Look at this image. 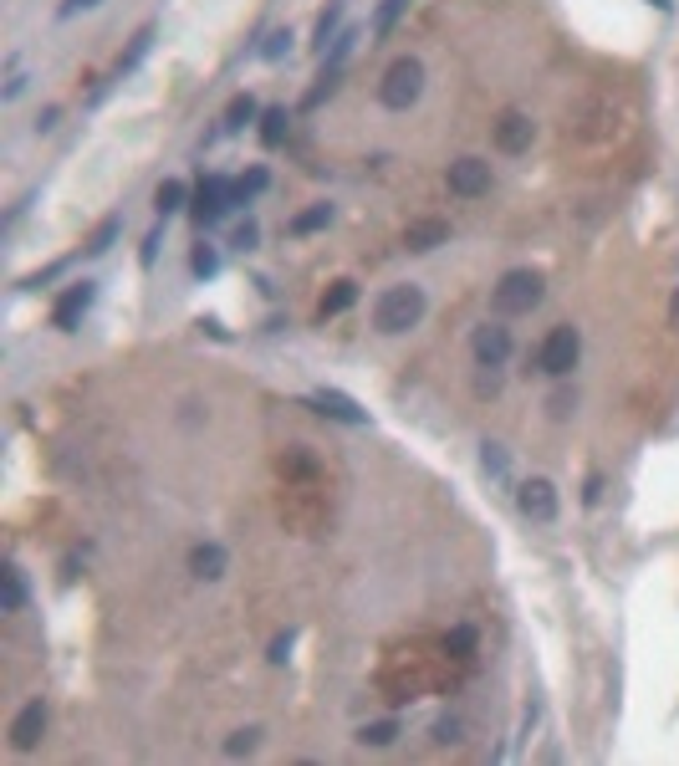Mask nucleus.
<instances>
[{
	"mask_svg": "<svg viewBox=\"0 0 679 766\" xmlns=\"http://www.w3.org/2000/svg\"><path fill=\"white\" fill-rule=\"evenodd\" d=\"M419 317H424V292L419 286H389L379 297V307H373V328L389 332V338H398V332L419 328Z\"/></svg>",
	"mask_w": 679,
	"mask_h": 766,
	"instance_id": "1",
	"label": "nucleus"
},
{
	"mask_svg": "<svg viewBox=\"0 0 679 766\" xmlns=\"http://www.w3.org/2000/svg\"><path fill=\"white\" fill-rule=\"evenodd\" d=\"M112 240H118V220H103V225L93 230V240H87V256H103Z\"/></svg>",
	"mask_w": 679,
	"mask_h": 766,
	"instance_id": "27",
	"label": "nucleus"
},
{
	"mask_svg": "<svg viewBox=\"0 0 679 766\" xmlns=\"http://www.w3.org/2000/svg\"><path fill=\"white\" fill-rule=\"evenodd\" d=\"M41 735H47V705H41V700L21 705V716L11 720V746H16V751H36V746H41Z\"/></svg>",
	"mask_w": 679,
	"mask_h": 766,
	"instance_id": "9",
	"label": "nucleus"
},
{
	"mask_svg": "<svg viewBox=\"0 0 679 766\" xmlns=\"http://www.w3.org/2000/svg\"><path fill=\"white\" fill-rule=\"evenodd\" d=\"M0 578H5V613H21L26 608V582H21V572L16 567H5Z\"/></svg>",
	"mask_w": 679,
	"mask_h": 766,
	"instance_id": "22",
	"label": "nucleus"
},
{
	"mask_svg": "<svg viewBox=\"0 0 679 766\" xmlns=\"http://www.w3.org/2000/svg\"><path fill=\"white\" fill-rule=\"evenodd\" d=\"M266 185H271V174L261 169V164H255V169H246V174L236 179V204H251V200H255V194H261Z\"/></svg>",
	"mask_w": 679,
	"mask_h": 766,
	"instance_id": "18",
	"label": "nucleus"
},
{
	"mask_svg": "<svg viewBox=\"0 0 679 766\" xmlns=\"http://www.w3.org/2000/svg\"><path fill=\"white\" fill-rule=\"evenodd\" d=\"M230 204H236V179H220V174H210V179H200V189H194L190 215H194V225L205 230V225H215V220L230 210Z\"/></svg>",
	"mask_w": 679,
	"mask_h": 766,
	"instance_id": "5",
	"label": "nucleus"
},
{
	"mask_svg": "<svg viewBox=\"0 0 679 766\" xmlns=\"http://www.w3.org/2000/svg\"><path fill=\"white\" fill-rule=\"evenodd\" d=\"M255 735H261V731H255V725H251V731H236V735H230V741H225V751H230V756H246V751L255 746Z\"/></svg>",
	"mask_w": 679,
	"mask_h": 766,
	"instance_id": "29",
	"label": "nucleus"
},
{
	"mask_svg": "<svg viewBox=\"0 0 679 766\" xmlns=\"http://www.w3.org/2000/svg\"><path fill=\"white\" fill-rule=\"evenodd\" d=\"M444 649H455V654H470V649H475V634H470V628H455V634L444 639Z\"/></svg>",
	"mask_w": 679,
	"mask_h": 766,
	"instance_id": "31",
	"label": "nucleus"
},
{
	"mask_svg": "<svg viewBox=\"0 0 679 766\" xmlns=\"http://www.w3.org/2000/svg\"><path fill=\"white\" fill-rule=\"evenodd\" d=\"M251 118H261V108H255V97H236L230 108H225V128L236 133V128H246Z\"/></svg>",
	"mask_w": 679,
	"mask_h": 766,
	"instance_id": "21",
	"label": "nucleus"
},
{
	"mask_svg": "<svg viewBox=\"0 0 679 766\" xmlns=\"http://www.w3.org/2000/svg\"><path fill=\"white\" fill-rule=\"evenodd\" d=\"M184 200H190V189L179 185V179H164V185L154 189V210H158L164 220L174 215V210H184Z\"/></svg>",
	"mask_w": 679,
	"mask_h": 766,
	"instance_id": "16",
	"label": "nucleus"
},
{
	"mask_svg": "<svg viewBox=\"0 0 679 766\" xmlns=\"http://www.w3.org/2000/svg\"><path fill=\"white\" fill-rule=\"evenodd\" d=\"M470 347H475V358H480V368H501L511 358V332L501 322H486V328H475Z\"/></svg>",
	"mask_w": 679,
	"mask_h": 766,
	"instance_id": "10",
	"label": "nucleus"
},
{
	"mask_svg": "<svg viewBox=\"0 0 679 766\" xmlns=\"http://www.w3.org/2000/svg\"><path fill=\"white\" fill-rule=\"evenodd\" d=\"M307 404L317 409V414H332V419H343V424H368V414L358 404H353L348 393H337V389H317Z\"/></svg>",
	"mask_w": 679,
	"mask_h": 766,
	"instance_id": "12",
	"label": "nucleus"
},
{
	"mask_svg": "<svg viewBox=\"0 0 679 766\" xmlns=\"http://www.w3.org/2000/svg\"><path fill=\"white\" fill-rule=\"evenodd\" d=\"M148 41H154V26H143V32L133 36V47H128V57L118 62V72H133V67L143 62V51H148Z\"/></svg>",
	"mask_w": 679,
	"mask_h": 766,
	"instance_id": "26",
	"label": "nucleus"
},
{
	"mask_svg": "<svg viewBox=\"0 0 679 766\" xmlns=\"http://www.w3.org/2000/svg\"><path fill=\"white\" fill-rule=\"evenodd\" d=\"M337 21H343V0H332L322 11V21H317V47L322 51H327V36H337Z\"/></svg>",
	"mask_w": 679,
	"mask_h": 766,
	"instance_id": "24",
	"label": "nucleus"
},
{
	"mask_svg": "<svg viewBox=\"0 0 679 766\" xmlns=\"http://www.w3.org/2000/svg\"><path fill=\"white\" fill-rule=\"evenodd\" d=\"M532 139H537V123H532V118H526V113H501V118H496V149H501V154H526V149H532Z\"/></svg>",
	"mask_w": 679,
	"mask_h": 766,
	"instance_id": "7",
	"label": "nucleus"
},
{
	"mask_svg": "<svg viewBox=\"0 0 679 766\" xmlns=\"http://www.w3.org/2000/svg\"><path fill=\"white\" fill-rule=\"evenodd\" d=\"M577 358H583V338H577V328H567V322L552 328L547 338H541V347H537V368L541 374H552V378L572 374Z\"/></svg>",
	"mask_w": 679,
	"mask_h": 766,
	"instance_id": "4",
	"label": "nucleus"
},
{
	"mask_svg": "<svg viewBox=\"0 0 679 766\" xmlns=\"http://www.w3.org/2000/svg\"><path fill=\"white\" fill-rule=\"evenodd\" d=\"M444 179H450V194H460V200H480V194L490 189V164L486 158H455Z\"/></svg>",
	"mask_w": 679,
	"mask_h": 766,
	"instance_id": "6",
	"label": "nucleus"
},
{
	"mask_svg": "<svg viewBox=\"0 0 679 766\" xmlns=\"http://www.w3.org/2000/svg\"><path fill=\"white\" fill-rule=\"evenodd\" d=\"M93 282H77V286H67L62 292V302H57V307H51V328H62V332H72L82 322V317H87V307H93Z\"/></svg>",
	"mask_w": 679,
	"mask_h": 766,
	"instance_id": "8",
	"label": "nucleus"
},
{
	"mask_svg": "<svg viewBox=\"0 0 679 766\" xmlns=\"http://www.w3.org/2000/svg\"><path fill=\"white\" fill-rule=\"evenodd\" d=\"M97 0H62V16H77V11H93Z\"/></svg>",
	"mask_w": 679,
	"mask_h": 766,
	"instance_id": "35",
	"label": "nucleus"
},
{
	"mask_svg": "<svg viewBox=\"0 0 679 766\" xmlns=\"http://www.w3.org/2000/svg\"><path fill=\"white\" fill-rule=\"evenodd\" d=\"M190 266H194V276H215V271H220V250H215V246H194Z\"/></svg>",
	"mask_w": 679,
	"mask_h": 766,
	"instance_id": "25",
	"label": "nucleus"
},
{
	"mask_svg": "<svg viewBox=\"0 0 679 766\" xmlns=\"http://www.w3.org/2000/svg\"><path fill=\"white\" fill-rule=\"evenodd\" d=\"M480 465L490 470V475H505V455H501V445H486V460Z\"/></svg>",
	"mask_w": 679,
	"mask_h": 766,
	"instance_id": "32",
	"label": "nucleus"
},
{
	"mask_svg": "<svg viewBox=\"0 0 679 766\" xmlns=\"http://www.w3.org/2000/svg\"><path fill=\"white\" fill-rule=\"evenodd\" d=\"M255 240H261V230H255V220H246V225L236 230V240H230V246H236V250H255Z\"/></svg>",
	"mask_w": 679,
	"mask_h": 766,
	"instance_id": "30",
	"label": "nucleus"
},
{
	"mask_svg": "<svg viewBox=\"0 0 679 766\" xmlns=\"http://www.w3.org/2000/svg\"><path fill=\"white\" fill-rule=\"evenodd\" d=\"M444 240H450V225H444V220H414L409 230H404V246L419 250V256H424V250H440Z\"/></svg>",
	"mask_w": 679,
	"mask_h": 766,
	"instance_id": "14",
	"label": "nucleus"
},
{
	"mask_svg": "<svg viewBox=\"0 0 679 766\" xmlns=\"http://www.w3.org/2000/svg\"><path fill=\"white\" fill-rule=\"evenodd\" d=\"M286 649H291V634H281V639L271 644V664H286Z\"/></svg>",
	"mask_w": 679,
	"mask_h": 766,
	"instance_id": "34",
	"label": "nucleus"
},
{
	"mask_svg": "<svg viewBox=\"0 0 679 766\" xmlns=\"http://www.w3.org/2000/svg\"><path fill=\"white\" fill-rule=\"evenodd\" d=\"M419 93H424V62H419V57H398V62H389V72H383V82H379L383 108L404 113V108L419 103Z\"/></svg>",
	"mask_w": 679,
	"mask_h": 766,
	"instance_id": "2",
	"label": "nucleus"
},
{
	"mask_svg": "<svg viewBox=\"0 0 679 766\" xmlns=\"http://www.w3.org/2000/svg\"><path fill=\"white\" fill-rule=\"evenodd\" d=\"M154 256H158V230L143 240V266H154Z\"/></svg>",
	"mask_w": 679,
	"mask_h": 766,
	"instance_id": "36",
	"label": "nucleus"
},
{
	"mask_svg": "<svg viewBox=\"0 0 679 766\" xmlns=\"http://www.w3.org/2000/svg\"><path fill=\"white\" fill-rule=\"evenodd\" d=\"M541 292H547V286H541V276L522 266V271H505L501 282H496L490 302H496V312H501V317H516V312H532V307L541 302Z\"/></svg>",
	"mask_w": 679,
	"mask_h": 766,
	"instance_id": "3",
	"label": "nucleus"
},
{
	"mask_svg": "<svg viewBox=\"0 0 679 766\" xmlns=\"http://www.w3.org/2000/svg\"><path fill=\"white\" fill-rule=\"evenodd\" d=\"M225 567H230V557H225L220 542H200V547L190 552V572H194V578L215 582V578H225Z\"/></svg>",
	"mask_w": 679,
	"mask_h": 766,
	"instance_id": "13",
	"label": "nucleus"
},
{
	"mask_svg": "<svg viewBox=\"0 0 679 766\" xmlns=\"http://www.w3.org/2000/svg\"><path fill=\"white\" fill-rule=\"evenodd\" d=\"M332 225V204H312V210H301V215H291V225L286 230L291 235H317Z\"/></svg>",
	"mask_w": 679,
	"mask_h": 766,
	"instance_id": "15",
	"label": "nucleus"
},
{
	"mask_svg": "<svg viewBox=\"0 0 679 766\" xmlns=\"http://www.w3.org/2000/svg\"><path fill=\"white\" fill-rule=\"evenodd\" d=\"M648 5H659V11H669V0H648Z\"/></svg>",
	"mask_w": 679,
	"mask_h": 766,
	"instance_id": "37",
	"label": "nucleus"
},
{
	"mask_svg": "<svg viewBox=\"0 0 679 766\" xmlns=\"http://www.w3.org/2000/svg\"><path fill=\"white\" fill-rule=\"evenodd\" d=\"M57 118H62V108H47L41 118H36V133H51V128H57Z\"/></svg>",
	"mask_w": 679,
	"mask_h": 766,
	"instance_id": "33",
	"label": "nucleus"
},
{
	"mask_svg": "<svg viewBox=\"0 0 679 766\" xmlns=\"http://www.w3.org/2000/svg\"><path fill=\"white\" fill-rule=\"evenodd\" d=\"M353 302H358V286H353V282H332V292L322 297V322L337 317V312H348Z\"/></svg>",
	"mask_w": 679,
	"mask_h": 766,
	"instance_id": "17",
	"label": "nucleus"
},
{
	"mask_svg": "<svg viewBox=\"0 0 679 766\" xmlns=\"http://www.w3.org/2000/svg\"><path fill=\"white\" fill-rule=\"evenodd\" d=\"M404 11H409V0H379V11H373V36H389Z\"/></svg>",
	"mask_w": 679,
	"mask_h": 766,
	"instance_id": "19",
	"label": "nucleus"
},
{
	"mask_svg": "<svg viewBox=\"0 0 679 766\" xmlns=\"http://www.w3.org/2000/svg\"><path fill=\"white\" fill-rule=\"evenodd\" d=\"M286 51H291V32L281 26V32H271V41L261 47V57H266V62H281Z\"/></svg>",
	"mask_w": 679,
	"mask_h": 766,
	"instance_id": "28",
	"label": "nucleus"
},
{
	"mask_svg": "<svg viewBox=\"0 0 679 766\" xmlns=\"http://www.w3.org/2000/svg\"><path fill=\"white\" fill-rule=\"evenodd\" d=\"M516 500H522V511L532 521H552L557 517V485L552 481H526L522 491H516Z\"/></svg>",
	"mask_w": 679,
	"mask_h": 766,
	"instance_id": "11",
	"label": "nucleus"
},
{
	"mask_svg": "<svg viewBox=\"0 0 679 766\" xmlns=\"http://www.w3.org/2000/svg\"><path fill=\"white\" fill-rule=\"evenodd\" d=\"M394 735H398L394 720H373V725H363V731H358V741H363V746H389Z\"/></svg>",
	"mask_w": 679,
	"mask_h": 766,
	"instance_id": "23",
	"label": "nucleus"
},
{
	"mask_svg": "<svg viewBox=\"0 0 679 766\" xmlns=\"http://www.w3.org/2000/svg\"><path fill=\"white\" fill-rule=\"evenodd\" d=\"M281 139H286V108H266V113H261V143L276 149Z\"/></svg>",
	"mask_w": 679,
	"mask_h": 766,
	"instance_id": "20",
	"label": "nucleus"
}]
</instances>
